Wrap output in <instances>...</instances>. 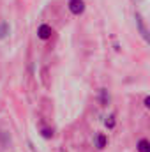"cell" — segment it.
Here are the masks:
<instances>
[{"label": "cell", "instance_id": "1", "mask_svg": "<svg viewBox=\"0 0 150 152\" xmlns=\"http://www.w3.org/2000/svg\"><path fill=\"white\" fill-rule=\"evenodd\" d=\"M85 0H69L67 2V9L73 16H81L85 12Z\"/></svg>", "mask_w": 150, "mask_h": 152}, {"label": "cell", "instance_id": "2", "mask_svg": "<svg viewBox=\"0 0 150 152\" xmlns=\"http://www.w3.org/2000/svg\"><path fill=\"white\" fill-rule=\"evenodd\" d=\"M53 36V28H51V25H48V23H41L37 27V37L41 41H48V39H51Z\"/></svg>", "mask_w": 150, "mask_h": 152}, {"label": "cell", "instance_id": "3", "mask_svg": "<svg viewBox=\"0 0 150 152\" xmlns=\"http://www.w3.org/2000/svg\"><path fill=\"white\" fill-rule=\"evenodd\" d=\"M134 21H136V27H138V30H140V34H141V37L149 39V30H147V25H145V20H143V16L140 14V12H136L134 14Z\"/></svg>", "mask_w": 150, "mask_h": 152}, {"label": "cell", "instance_id": "4", "mask_svg": "<svg viewBox=\"0 0 150 152\" xmlns=\"http://www.w3.org/2000/svg\"><path fill=\"white\" fill-rule=\"evenodd\" d=\"M94 147H95L97 151L106 149V147H108V136H106L104 133H97L95 138H94Z\"/></svg>", "mask_w": 150, "mask_h": 152}, {"label": "cell", "instance_id": "5", "mask_svg": "<svg viewBox=\"0 0 150 152\" xmlns=\"http://www.w3.org/2000/svg\"><path fill=\"white\" fill-rule=\"evenodd\" d=\"M110 92L106 90V88H101V92H99V101H101V104L103 106H108L110 104Z\"/></svg>", "mask_w": 150, "mask_h": 152}, {"label": "cell", "instance_id": "6", "mask_svg": "<svg viewBox=\"0 0 150 152\" xmlns=\"http://www.w3.org/2000/svg\"><path fill=\"white\" fill-rule=\"evenodd\" d=\"M136 149H138V152H150V142L147 138H141L136 143Z\"/></svg>", "mask_w": 150, "mask_h": 152}, {"label": "cell", "instance_id": "7", "mask_svg": "<svg viewBox=\"0 0 150 152\" xmlns=\"http://www.w3.org/2000/svg\"><path fill=\"white\" fill-rule=\"evenodd\" d=\"M104 124H106V127H108V129H113V127H115V124H117V120H115V115H110V117L104 120Z\"/></svg>", "mask_w": 150, "mask_h": 152}, {"label": "cell", "instance_id": "8", "mask_svg": "<svg viewBox=\"0 0 150 152\" xmlns=\"http://www.w3.org/2000/svg\"><path fill=\"white\" fill-rule=\"evenodd\" d=\"M41 136H42V138H51V136H53V131L48 129V127H42V129H41Z\"/></svg>", "mask_w": 150, "mask_h": 152}, {"label": "cell", "instance_id": "9", "mask_svg": "<svg viewBox=\"0 0 150 152\" xmlns=\"http://www.w3.org/2000/svg\"><path fill=\"white\" fill-rule=\"evenodd\" d=\"M143 106H145V108L150 106V97H145V99H143Z\"/></svg>", "mask_w": 150, "mask_h": 152}]
</instances>
